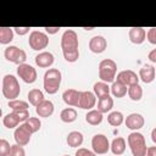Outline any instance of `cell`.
Masks as SVG:
<instances>
[{
  "label": "cell",
  "instance_id": "cell-1",
  "mask_svg": "<svg viewBox=\"0 0 156 156\" xmlns=\"http://www.w3.org/2000/svg\"><path fill=\"white\" fill-rule=\"evenodd\" d=\"M62 74L57 68H49L44 74V89L48 94H56L60 89Z\"/></svg>",
  "mask_w": 156,
  "mask_h": 156
},
{
  "label": "cell",
  "instance_id": "cell-2",
  "mask_svg": "<svg viewBox=\"0 0 156 156\" xmlns=\"http://www.w3.org/2000/svg\"><path fill=\"white\" fill-rule=\"evenodd\" d=\"M21 93V87L17 78L12 74H6L2 78V95L11 100H16Z\"/></svg>",
  "mask_w": 156,
  "mask_h": 156
},
{
  "label": "cell",
  "instance_id": "cell-3",
  "mask_svg": "<svg viewBox=\"0 0 156 156\" xmlns=\"http://www.w3.org/2000/svg\"><path fill=\"white\" fill-rule=\"evenodd\" d=\"M127 141H128V145L130 147L133 156H146V152H147L146 141L141 133L139 132L130 133L127 138Z\"/></svg>",
  "mask_w": 156,
  "mask_h": 156
},
{
  "label": "cell",
  "instance_id": "cell-4",
  "mask_svg": "<svg viewBox=\"0 0 156 156\" xmlns=\"http://www.w3.org/2000/svg\"><path fill=\"white\" fill-rule=\"evenodd\" d=\"M117 65L111 58H105L99 63V78L105 83H113L116 79Z\"/></svg>",
  "mask_w": 156,
  "mask_h": 156
},
{
  "label": "cell",
  "instance_id": "cell-5",
  "mask_svg": "<svg viewBox=\"0 0 156 156\" xmlns=\"http://www.w3.org/2000/svg\"><path fill=\"white\" fill-rule=\"evenodd\" d=\"M28 44L33 50L40 51L49 45V37L40 30H32L29 34Z\"/></svg>",
  "mask_w": 156,
  "mask_h": 156
},
{
  "label": "cell",
  "instance_id": "cell-6",
  "mask_svg": "<svg viewBox=\"0 0 156 156\" xmlns=\"http://www.w3.org/2000/svg\"><path fill=\"white\" fill-rule=\"evenodd\" d=\"M4 56L7 61L12 62V63H16V65H22L24 63V61L27 60V54L24 50L15 46V45H10L5 49L4 51Z\"/></svg>",
  "mask_w": 156,
  "mask_h": 156
},
{
  "label": "cell",
  "instance_id": "cell-7",
  "mask_svg": "<svg viewBox=\"0 0 156 156\" xmlns=\"http://www.w3.org/2000/svg\"><path fill=\"white\" fill-rule=\"evenodd\" d=\"M61 49L62 51L78 50V35L73 29H67L61 37Z\"/></svg>",
  "mask_w": 156,
  "mask_h": 156
},
{
  "label": "cell",
  "instance_id": "cell-8",
  "mask_svg": "<svg viewBox=\"0 0 156 156\" xmlns=\"http://www.w3.org/2000/svg\"><path fill=\"white\" fill-rule=\"evenodd\" d=\"M91 147H93V151L95 154L104 155V154H106L110 150L111 145H110L108 139H107L106 135H104V134H96L91 139Z\"/></svg>",
  "mask_w": 156,
  "mask_h": 156
},
{
  "label": "cell",
  "instance_id": "cell-9",
  "mask_svg": "<svg viewBox=\"0 0 156 156\" xmlns=\"http://www.w3.org/2000/svg\"><path fill=\"white\" fill-rule=\"evenodd\" d=\"M17 74L18 77L27 84H32L37 80V71L33 66L28 63H22L17 67Z\"/></svg>",
  "mask_w": 156,
  "mask_h": 156
},
{
  "label": "cell",
  "instance_id": "cell-10",
  "mask_svg": "<svg viewBox=\"0 0 156 156\" xmlns=\"http://www.w3.org/2000/svg\"><path fill=\"white\" fill-rule=\"evenodd\" d=\"M32 132L30 129L28 128V126L26 123H21L20 127H17L15 129V133H13V138H15V141L16 144L21 145V146H24L29 143L30 140V136H32Z\"/></svg>",
  "mask_w": 156,
  "mask_h": 156
},
{
  "label": "cell",
  "instance_id": "cell-11",
  "mask_svg": "<svg viewBox=\"0 0 156 156\" xmlns=\"http://www.w3.org/2000/svg\"><path fill=\"white\" fill-rule=\"evenodd\" d=\"M116 82H119V83L124 84L126 87H129L133 84H139V76L132 69L121 71L116 77Z\"/></svg>",
  "mask_w": 156,
  "mask_h": 156
},
{
  "label": "cell",
  "instance_id": "cell-12",
  "mask_svg": "<svg viewBox=\"0 0 156 156\" xmlns=\"http://www.w3.org/2000/svg\"><path fill=\"white\" fill-rule=\"evenodd\" d=\"M96 104V95L91 91H82L78 107L83 110H91Z\"/></svg>",
  "mask_w": 156,
  "mask_h": 156
},
{
  "label": "cell",
  "instance_id": "cell-13",
  "mask_svg": "<svg viewBox=\"0 0 156 156\" xmlns=\"http://www.w3.org/2000/svg\"><path fill=\"white\" fill-rule=\"evenodd\" d=\"M124 123H126V127H127V128H129V129L136 132L138 129H140V128L144 127L145 121H144V117H143L140 113L134 112V113H130V115L127 116Z\"/></svg>",
  "mask_w": 156,
  "mask_h": 156
},
{
  "label": "cell",
  "instance_id": "cell-14",
  "mask_svg": "<svg viewBox=\"0 0 156 156\" xmlns=\"http://www.w3.org/2000/svg\"><path fill=\"white\" fill-rule=\"evenodd\" d=\"M107 41L102 35H95L89 40V49L94 54H101L106 50Z\"/></svg>",
  "mask_w": 156,
  "mask_h": 156
},
{
  "label": "cell",
  "instance_id": "cell-15",
  "mask_svg": "<svg viewBox=\"0 0 156 156\" xmlns=\"http://www.w3.org/2000/svg\"><path fill=\"white\" fill-rule=\"evenodd\" d=\"M55 61V57L51 52L49 51H43V52H39L37 56H35V63L37 66L41 67V68H48L50 66H52Z\"/></svg>",
  "mask_w": 156,
  "mask_h": 156
},
{
  "label": "cell",
  "instance_id": "cell-16",
  "mask_svg": "<svg viewBox=\"0 0 156 156\" xmlns=\"http://www.w3.org/2000/svg\"><path fill=\"white\" fill-rule=\"evenodd\" d=\"M80 93L76 89H67L63 91L62 94V99L65 101V104H67L68 106H77L79 104V98H80Z\"/></svg>",
  "mask_w": 156,
  "mask_h": 156
},
{
  "label": "cell",
  "instance_id": "cell-17",
  "mask_svg": "<svg viewBox=\"0 0 156 156\" xmlns=\"http://www.w3.org/2000/svg\"><path fill=\"white\" fill-rule=\"evenodd\" d=\"M128 35H129V40L133 44H136V45L144 43V40L146 39V32L141 27H133V28H130Z\"/></svg>",
  "mask_w": 156,
  "mask_h": 156
},
{
  "label": "cell",
  "instance_id": "cell-18",
  "mask_svg": "<svg viewBox=\"0 0 156 156\" xmlns=\"http://www.w3.org/2000/svg\"><path fill=\"white\" fill-rule=\"evenodd\" d=\"M35 112L39 117H50L54 113V104L50 100H44L35 107Z\"/></svg>",
  "mask_w": 156,
  "mask_h": 156
},
{
  "label": "cell",
  "instance_id": "cell-19",
  "mask_svg": "<svg viewBox=\"0 0 156 156\" xmlns=\"http://www.w3.org/2000/svg\"><path fill=\"white\" fill-rule=\"evenodd\" d=\"M155 74H156L155 68L150 65H145L139 71V79H141L144 83L147 84V83H151L155 79Z\"/></svg>",
  "mask_w": 156,
  "mask_h": 156
},
{
  "label": "cell",
  "instance_id": "cell-20",
  "mask_svg": "<svg viewBox=\"0 0 156 156\" xmlns=\"http://www.w3.org/2000/svg\"><path fill=\"white\" fill-rule=\"evenodd\" d=\"M113 107V99L110 95H105L98 99V111L101 113H107Z\"/></svg>",
  "mask_w": 156,
  "mask_h": 156
},
{
  "label": "cell",
  "instance_id": "cell-21",
  "mask_svg": "<svg viewBox=\"0 0 156 156\" xmlns=\"http://www.w3.org/2000/svg\"><path fill=\"white\" fill-rule=\"evenodd\" d=\"M126 140H124V138H122V136H117V138H115L113 140H112V143H111V151H112V154L113 155H122L124 151H126Z\"/></svg>",
  "mask_w": 156,
  "mask_h": 156
},
{
  "label": "cell",
  "instance_id": "cell-22",
  "mask_svg": "<svg viewBox=\"0 0 156 156\" xmlns=\"http://www.w3.org/2000/svg\"><path fill=\"white\" fill-rule=\"evenodd\" d=\"M67 144L71 147H78L83 144V134L80 132L73 130L71 133H68L67 135Z\"/></svg>",
  "mask_w": 156,
  "mask_h": 156
},
{
  "label": "cell",
  "instance_id": "cell-23",
  "mask_svg": "<svg viewBox=\"0 0 156 156\" xmlns=\"http://www.w3.org/2000/svg\"><path fill=\"white\" fill-rule=\"evenodd\" d=\"M44 99V94L40 89H32L28 91V101L29 104H32L33 106H38L40 102H43Z\"/></svg>",
  "mask_w": 156,
  "mask_h": 156
},
{
  "label": "cell",
  "instance_id": "cell-24",
  "mask_svg": "<svg viewBox=\"0 0 156 156\" xmlns=\"http://www.w3.org/2000/svg\"><path fill=\"white\" fill-rule=\"evenodd\" d=\"M60 118L65 123H72V122H74L77 119V111L73 107L63 108L61 111V113H60Z\"/></svg>",
  "mask_w": 156,
  "mask_h": 156
},
{
  "label": "cell",
  "instance_id": "cell-25",
  "mask_svg": "<svg viewBox=\"0 0 156 156\" xmlns=\"http://www.w3.org/2000/svg\"><path fill=\"white\" fill-rule=\"evenodd\" d=\"M85 121L90 124V126H98L102 122V113L98 110H90L87 115H85Z\"/></svg>",
  "mask_w": 156,
  "mask_h": 156
},
{
  "label": "cell",
  "instance_id": "cell-26",
  "mask_svg": "<svg viewBox=\"0 0 156 156\" xmlns=\"http://www.w3.org/2000/svg\"><path fill=\"white\" fill-rule=\"evenodd\" d=\"M94 94L98 96V98H101V96H105V95H110V91H111V87H108L107 83L105 82H96L94 84Z\"/></svg>",
  "mask_w": 156,
  "mask_h": 156
},
{
  "label": "cell",
  "instance_id": "cell-27",
  "mask_svg": "<svg viewBox=\"0 0 156 156\" xmlns=\"http://www.w3.org/2000/svg\"><path fill=\"white\" fill-rule=\"evenodd\" d=\"M13 40V28L0 27V44H9Z\"/></svg>",
  "mask_w": 156,
  "mask_h": 156
},
{
  "label": "cell",
  "instance_id": "cell-28",
  "mask_svg": "<svg viewBox=\"0 0 156 156\" xmlns=\"http://www.w3.org/2000/svg\"><path fill=\"white\" fill-rule=\"evenodd\" d=\"M128 93V88L119 83V82H113L112 85H111V94L115 96V98H123L126 94Z\"/></svg>",
  "mask_w": 156,
  "mask_h": 156
},
{
  "label": "cell",
  "instance_id": "cell-29",
  "mask_svg": "<svg viewBox=\"0 0 156 156\" xmlns=\"http://www.w3.org/2000/svg\"><path fill=\"white\" fill-rule=\"evenodd\" d=\"M128 95L133 101H140L143 98V88L139 84H133L128 87Z\"/></svg>",
  "mask_w": 156,
  "mask_h": 156
},
{
  "label": "cell",
  "instance_id": "cell-30",
  "mask_svg": "<svg viewBox=\"0 0 156 156\" xmlns=\"http://www.w3.org/2000/svg\"><path fill=\"white\" fill-rule=\"evenodd\" d=\"M123 121H124V117H123L122 112H119V111H112L107 116L108 124H111L113 127H119L123 123Z\"/></svg>",
  "mask_w": 156,
  "mask_h": 156
},
{
  "label": "cell",
  "instance_id": "cell-31",
  "mask_svg": "<svg viewBox=\"0 0 156 156\" xmlns=\"http://www.w3.org/2000/svg\"><path fill=\"white\" fill-rule=\"evenodd\" d=\"M2 123H4V126L6 128L12 129V128H15V127H17L20 124V121L16 118V116L13 115V112H10V113L5 115V117L2 118Z\"/></svg>",
  "mask_w": 156,
  "mask_h": 156
},
{
  "label": "cell",
  "instance_id": "cell-32",
  "mask_svg": "<svg viewBox=\"0 0 156 156\" xmlns=\"http://www.w3.org/2000/svg\"><path fill=\"white\" fill-rule=\"evenodd\" d=\"M9 107L12 110V111H21V110H28L29 105L27 101H23V100H11L9 101Z\"/></svg>",
  "mask_w": 156,
  "mask_h": 156
},
{
  "label": "cell",
  "instance_id": "cell-33",
  "mask_svg": "<svg viewBox=\"0 0 156 156\" xmlns=\"http://www.w3.org/2000/svg\"><path fill=\"white\" fill-rule=\"evenodd\" d=\"M24 123L28 126V128L30 129L32 133L38 132L40 129V127H41V122H40V119L38 117H29Z\"/></svg>",
  "mask_w": 156,
  "mask_h": 156
},
{
  "label": "cell",
  "instance_id": "cell-34",
  "mask_svg": "<svg viewBox=\"0 0 156 156\" xmlns=\"http://www.w3.org/2000/svg\"><path fill=\"white\" fill-rule=\"evenodd\" d=\"M63 57L67 62H76L79 58V50H72V51H62Z\"/></svg>",
  "mask_w": 156,
  "mask_h": 156
},
{
  "label": "cell",
  "instance_id": "cell-35",
  "mask_svg": "<svg viewBox=\"0 0 156 156\" xmlns=\"http://www.w3.org/2000/svg\"><path fill=\"white\" fill-rule=\"evenodd\" d=\"M11 151V145L7 140L0 139V156H9Z\"/></svg>",
  "mask_w": 156,
  "mask_h": 156
},
{
  "label": "cell",
  "instance_id": "cell-36",
  "mask_svg": "<svg viewBox=\"0 0 156 156\" xmlns=\"http://www.w3.org/2000/svg\"><path fill=\"white\" fill-rule=\"evenodd\" d=\"M9 156H26V151H24L23 146L15 144V145H11V151H10Z\"/></svg>",
  "mask_w": 156,
  "mask_h": 156
},
{
  "label": "cell",
  "instance_id": "cell-37",
  "mask_svg": "<svg viewBox=\"0 0 156 156\" xmlns=\"http://www.w3.org/2000/svg\"><path fill=\"white\" fill-rule=\"evenodd\" d=\"M146 38H147V40H149L150 44L156 45V28H155V27H154V28H150V29L147 30Z\"/></svg>",
  "mask_w": 156,
  "mask_h": 156
},
{
  "label": "cell",
  "instance_id": "cell-38",
  "mask_svg": "<svg viewBox=\"0 0 156 156\" xmlns=\"http://www.w3.org/2000/svg\"><path fill=\"white\" fill-rule=\"evenodd\" d=\"M74 156H96V154L94 151H90L85 147H79L77 151H76V155Z\"/></svg>",
  "mask_w": 156,
  "mask_h": 156
},
{
  "label": "cell",
  "instance_id": "cell-39",
  "mask_svg": "<svg viewBox=\"0 0 156 156\" xmlns=\"http://www.w3.org/2000/svg\"><path fill=\"white\" fill-rule=\"evenodd\" d=\"M29 27H13V32H16L18 35H24L29 32Z\"/></svg>",
  "mask_w": 156,
  "mask_h": 156
},
{
  "label": "cell",
  "instance_id": "cell-40",
  "mask_svg": "<svg viewBox=\"0 0 156 156\" xmlns=\"http://www.w3.org/2000/svg\"><path fill=\"white\" fill-rule=\"evenodd\" d=\"M44 29H45V32L48 34H56L61 28L60 27H45Z\"/></svg>",
  "mask_w": 156,
  "mask_h": 156
},
{
  "label": "cell",
  "instance_id": "cell-41",
  "mask_svg": "<svg viewBox=\"0 0 156 156\" xmlns=\"http://www.w3.org/2000/svg\"><path fill=\"white\" fill-rule=\"evenodd\" d=\"M147 58H149L151 62H156V49H154V50H151V51L149 52Z\"/></svg>",
  "mask_w": 156,
  "mask_h": 156
},
{
  "label": "cell",
  "instance_id": "cell-42",
  "mask_svg": "<svg viewBox=\"0 0 156 156\" xmlns=\"http://www.w3.org/2000/svg\"><path fill=\"white\" fill-rule=\"evenodd\" d=\"M146 156H156V146H150V147H147Z\"/></svg>",
  "mask_w": 156,
  "mask_h": 156
},
{
  "label": "cell",
  "instance_id": "cell-43",
  "mask_svg": "<svg viewBox=\"0 0 156 156\" xmlns=\"http://www.w3.org/2000/svg\"><path fill=\"white\" fill-rule=\"evenodd\" d=\"M151 140L156 144V128H154V129L151 130Z\"/></svg>",
  "mask_w": 156,
  "mask_h": 156
},
{
  "label": "cell",
  "instance_id": "cell-44",
  "mask_svg": "<svg viewBox=\"0 0 156 156\" xmlns=\"http://www.w3.org/2000/svg\"><path fill=\"white\" fill-rule=\"evenodd\" d=\"M84 29H85V30H91L93 28H91V27H84Z\"/></svg>",
  "mask_w": 156,
  "mask_h": 156
},
{
  "label": "cell",
  "instance_id": "cell-45",
  "mask_svg": "<svg viewBox=\"0 0 156 156\" xmlns=\"http://www.w3.org/2000/svg\"><path fill=\"white\" fill-rule=\"evenodd\" d=\"M63 156H69V155H63Z\"/></svg>",
  "mask_w": 156,
  "mask_h": 156
}]
</instances>
